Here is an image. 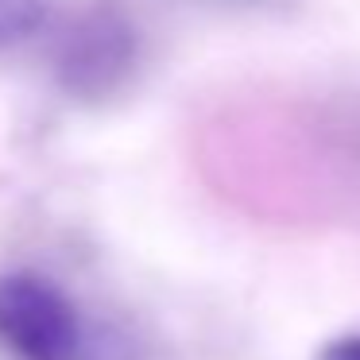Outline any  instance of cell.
Returning a JSON list of instances; mask_svg holds the SVG:
<instances>
[{"mask_svg":"<svg viewBox=\"0 0 360 360\" xmlns=\"http://www.w3.org/2000/svg\"><path fill=\"white\" fill-rule=\"evenodd\" d=\"M86 349L78 306L32 271L0 275V352L8 360H78Z\"/></svg>","mask_w":360,"mask_h":360,"instance_id":"cell-2","label":"cell"},{"mask_svg":"<svg viewBox=\"0 0 360 360\" xmlns=\"http://www.w3.org/2000/svg\"><path fill=\"white\" fill-rule=\"evenodd\" d=\"M51 16L47 0H0V51L27 43Z\"/></svg>","mask_w":360,"mask_h":360,"instance_id":"cell-3","label":"cell"},{"mask_svg":"<svg viewBox=\"0 0 360 360\" xmlns=\"http://www.w3.org/2000/svg\"><path fill=\"white\" fill-rule=\"evenodd\" d=\"M143 58V35L117 0H94L63 24L55 39V82L70 101L101 105L128 89Z\"/></svg>","mask_w":360,"mask_h":360,"instance_id":"cell-1","label":"cell"},{"mask_svg":"<svg viewBox=\"0 0 360 360\" xmlns=\"http://www.w3.org/2000/svg\"><path fill=\"white\" fill-rule=\"evenodd\" d=\"M314 360H360V329H345V333H333L329 341H321Z\"/></svg>","mask_w":360,"mask_h":360,"instance_id":"cell-4","label":"cell"}]
</instances>
